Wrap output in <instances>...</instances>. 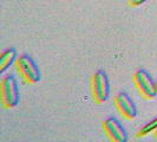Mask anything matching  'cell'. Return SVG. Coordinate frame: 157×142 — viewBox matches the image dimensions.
Instances as JSON below:
<instances>
[{"mask_svg": "<svg viewBox=\"0 0 157 142\" xmlns=\"http://www.w3.org/2000/svg\"><path fill=\"white\" fill-rule=\"evenodd\" d=\"M135 84L138 88V90L142 93V95L147 98H155L157 96V87L156 82H154L152 77L144 69H140L135 73Z\"/></svg>", "mask_w": 157, "mask_h": 142, "instance_id": "277c9868", "label": "cell"}, {"mask_svg": "<svg viewBox=\"0 0 157 142\" xmlns=\"http://www.w3.org/2000/svg\"><path fill=\"white\" fill-rule=\"evenodd\" d=\"M104 130L109 135L112 141L115 142H126L128 141V133L125 128L118 122L116 118L109 117L104 122Z\"/></svg>", "mask_w": 157, "mask_h": 142, "instance_id": "8992f818", "label": "cell"}, {"mask_svg": "<svg viewBox=\"0 0 157 142\" xmlns=\"http://www.w3.org/2000/svg\"><path fill=\"white\" fill-rule=\"evenodd\" d=\"M156 129H157V117L154 118L152 121H150L149 123H147L143 128H141V130L138 132V136L148 135L149 133H151L152 130H156Z\"/></svg>", "mask_w": 157, "mask_h": 142, "instance_id": "ba28073f", "label": "cell"}, {"mask_svg": "<svg viewBox=\"0 0 157 142\" xmlns=\"http://www.w3.org/2000/svg\"><path fill=\"white\" fill-rule=\"evenodd\" d=\"M156 87H157V82H156Z\"/></svg>", "mask_w": 157, "mask_h": 142, "instance_id": "30bf717a", "label": "cell"}, {"mask_svg": "<svg viewBox=\"0 0 157 142\" xmlns=\"http://www.w3.org/2000/svg\"><path fill=\"white\" fill-rule=\"evenodd\" d=\"M17 68L20 71V73L23 75L24 78L26 79V82H29L31 84L38 83L41 78L39 68L37 66V64L34 63V61L30 56H20L17 59Z\"/></svg>", "mask_w": 157, "mask_h": 142, "instance_id": "3957f363", "label": "cell"}, {"mask_svg": "<svg viewBox=\"0 0 157 142\" xmlns=\"http://www.w3.org/2000/svg\"><path fill=\"white\" fill-rule=\"evenodd\" d=\"M1 98L2 104L8 109L14 108L19 103V88L12 75L4 77L1 82Z\"/></svg>", "mask_w": 157, "mask_h": 142, "instance_id": "7a4b0ae2", "label": "cell"}, {"mask_svg": "<svg viewBox=\"0 0 157 142\" xmlns=\"http://www.w3.org/2000/svg\"><path fill=\"white\" fill-rule=\"evenodd\" d=\"M17 50L14 47H10L7 50H5L1 56H0V72H5L8 68L17 61Z\"/></svg>", "mask_w": 157, "mask_h": 142, "instance_id": "52a82bcc", "label": "cell"}, {"mask_svg": "<svg viewBox=\"0 0 157 142\" xmlns=\"http://www.w3.org/2000/svg\"><path fill=\"white\" fill-rule=\"evenodd\" d=\"M92 95L97 103L108 101L110 96V82L105 71H96L92 76Z\"/></svg>", "mask_w": 157, "mask_h": 142, "instance_id": "6da1fadb", "label": "cell"}, {"mask_svg": "<svg viewBox=\"0 0 157 142\" xmlns=\"http://www.w3.org/2000/svg\"><path fill=\"white\" fill-rule=\"evenodd\" d=\"M145 1H148V0H130V5L134 6V7H137V6L143 5Z\"/></svg>", "mask_w": 157, "mask_h": 142, "instance_id": "9c48e42d", "label": "cell"}, {"mask_svg": "<svg viewBox=\"0 0 157 142\" xmlns=\"http://www.w3.org/2000/svg\"><path fill=\"white\" fill-rule=\"evenodd\" d=\"M115 102L117 105L119 112L124 116V117L129 118V120H134L137 115V107L132 98L126 94V93H119V94L115 97Z\"/></svg>", "mask_w": 157, "mask_h": 142, "instance_id": "5b68a950", "label": "cell"}]
</instances>
